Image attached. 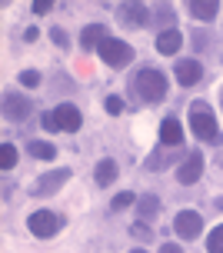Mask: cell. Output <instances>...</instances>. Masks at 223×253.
<instances>
[{
    "instance_id": "18",
    "label": "cell",
    "mask_w": 223,
    "mask_h": 253,
    "mask_svg": "<svg viewBox=\"0 0 223 253\" xmlns=\"http://www.w3.org/2000/svg\"><path fill=\"white\" fill-rule=\"evenodd\" d=\"M157 210H160V200H157L153 193H147V197H140V200H136V213H140V220H153Z\"/></svg>"
},
{
    "instance_id": "16",
    "label": "cell",
    "mask_w": 223,
    "mask_h": 253,
    "mask_svg": "<svg viewBox=\"0 0 223 253\" xmlns=\"http://www.w3.org/2000/svg\"><path fill=\"white\" fill-rule=\"evenodd\" d=\"M153 24H160V34L163 30H177V10L170 7V3L153 7Z\"/></svg>"
},
{
    "instance_id": "35",
    "label": "cell",
    "mask_w": 223,
    "mask_h": 253,
    "mask_svg": "<svg viewBox=\"0 0 223 253\" xmlns=\"http://www.w3.org/2000/svg\"><path fill=\"white\" fill-rule=\"evenodd\" d=\"M220 97H223V90H220Z\"/></svg>"
},
{
    "instance_id": "11",
    "label": "cell",
    "mask_w": 223,
    "mask_h": 253,
    "mask_svg": "<svg viewBox=\"0 0 223 253\" xmlns=\"http://www.w3.org/2000/svg\"><path fill=\"white\" fill-rule=\"evenodd\" d=\"M183 143V126H180V120H177L174 114L170 117H163L160 120V147H180Z\"/></svg>"
},
{
    "instance_id": "6",
    "label": "cell",
    "mask_w": 223,
    "mask_h": 253,
    "mask_svg": "<svg viewBox=\"0 0 223 253\" xmlns=\"http://www.w3.org/2000/svg\"><path fill=\"white\" fill-rule=\"evenodd\" d=\"M117 17H120L127 27H147V24H153V10H150L147 3H120V7H117Z\"/></svg>"
},
{
    "instance_id": "13",
    "label": "cell",
    "mask_w": 223,
    "mask_h": 253,
    "mask_svg": "<svg viewBox=\"0 0 223 253\" xmlns=\"http://www.w3.org/2000/svg\"><path fill=\"white\" fill-rule=\"evenodd\" d=\"M103 40H107V30H103L100 24H90V27H84V34H80V50L90 53L93 47H100Z\"/></svg>"
},
{
    "instance_id": "32",
    "label": "cell",
    "mask_w": 223,
    "mask_h": 253,
    "mask_svg": "<svg viewBox=\"0 0 223 253\" xmlns=\"http://www.w3.org/2000/svg\"><path fill=\"white\" fill-rule=\"evenodd\" d=\"M40 37V30L37 27H27V34H24V40H37Z\"/></svg>"
},
{
    "instance_id": "33",
    "label": "cell",
    "mask_w": 223,
    "mask_h": 253,
    "mask_svg": "<svg viewBox=\"0 0 223 253\" xmlns=\"http://www.w3.org/2000/svg\"><path fill=\"white\" fill-rule=\"evenodd\" d=\"M217 207H220V210H223V197H220V200H217Z\"/></svg>"
},
{
    "instance_id": "21",
    "label": "cell",
    "mask_w": 223,
    "mask_h": 253,
    "mask_svg": "<svg viewBox=\"0 0 223 253\" xmlns=\"http://www.w3.org/2000/svg\"><path fill=\"white\" fill-rule=\"evenodd\" d=\"M0 167H3V170H13V167H17V147H13V143H3V147H0Z\"/></svg>"
},
{
    "instance_id": "22",
    "label": "cell",
    "mask_w": 223,
    "mask_h": 253,
    "mask_svg": "<svg viewBox=\"0 0 223 253\" xmlns=\"http://www.w3.org/2000/svg\"><path fill=\"white\" fill-rule=\"evenodd\" d=\"M207 253H223V223L210 230V237H207Z\"/></svg>"
},
{
    "instance_id": "4",
    "label": "cell",
    "mask_w": 223,
    "mask_h": 253,
    "mask_svg": "<svg viewBox=\"0 0 223 253\" xmlns=\"http://www.w3.org/2000/svg\"><path fill=\"white\" fill-rule=\"evenodd\" d=\"M63 227V216L53 213V210H37V213L27 216V230L34 233V237H40V240H50V237H57Z\"/></svg>"
},
{
    "instance_id": "34",
    "label": "cell",
    "mask_w": 223,
    "mask_h": 253,
    "mask_svg": "<svg viewBox=\"0 0 223 253\" xmlns=\"http://www.w3.org/2000/svg\"><path fill=\"white\" fill-rule=\"evenodd\" d=\"M130 253H147V250H130Z\"/></svg>"
},
{
    "instance_id": "7",
    "label": "cell",
    "mask_w": 223,
    "mask_h": 253,
    "mask_svg": "<svg viewBox=\"0 0 223 253\" xmlns=\"http://www.w3.org/2000/svg\"><path fill=\"white\" fill-rule=\"evenodd\" d=\"M53 124H57V130H63V133H77V130L84 126V114L77 110L74 103H60V107L53 110Z\"/></svg>"
},
{
    "instance_id": "23",
    "label": "cell",
    "mask_w": 223,
    "mask_h": 253,
    "mask_svg": "<svg viewBox=\"0 0 223 253\" xmlns=\"http://www.w3.org/2000/svg\"><path fill=\"white\" fill-rule=\"evenodd\" d=\"M134 203H136V197L130 193V190H124V193H117V197H113L110 207H113V210H127V207H134Z\"/></svg>"
},
{
    "instance_id": "26",
    "label": "cell",
    "mask_w": 223,
    "mask_h": 253,
    "mask_svg": "<svg viewBox=\"0 0 223 253\" xmlns=\"http://www.w3.org/2000/svg\"><path fill=\"white\" fill-rule=\"evenodd\" d=\"M20 84H24V87H40V74L37 70H24V74H20Z\"/></svg>"
},
{
    "instance_id": "12",
    "label": "cell",
    "mask_w": 223,
    "mask_h": 253,
    "mask_svg": "<svg viewBox=\"0 0 223 253\" xmlns=\"http://www.w3.org/2000/svg\"><path fill=\"white\" fill-rule=\"evenodd\" d=\"M177 80L183 84V87H193V84H200V77H203V67H200V60H177Z\"/></svg>"
},
{
    "instance_id": "19",
    "label": "cell",
    "mask_w": 223,
    "mask_h": 253,
    "mask_svg": "<svg viewBox=\"0 0 223 253\" xmlns=\"http://www.w3.org/2000/svg\"><path fill=\"white\" fill-rule=\"evenodd\" d=\"M174 157H177V147H174V150H170V147H160L153 157H147V170H160V167H167Z\"/></svg>"
},
{
    "instance_id": "28",
    "label": "cell",
    "mask_w": 223,
    "mask_h": 253,
    "mask_svg": "<svg viewBox=\"0 0 223 253\" xmlns=\"http://www.w3.org/2000/svg\"><path fill=\"white\" fill-rule=\"evenodd\" d=\"M50 7H53V3H50V0H37V3H34V13H47Z\"/></svg>"
},
{
    "instance_id": "31",
    "label": "cell",
    "mask_w": 223,
    "mask_h": 253,
    "mask_svg": "<svg viewBox=\"0 0 223 253\" xmlns=\"http://www.w3.org/2000/svg\"><path fill=\"white\" fill-rule=\"evenodd\" d=\"M160 253H183V250H180L177 243H163V247H160Z\"/></svg>"
},
{
    "instance_id": "17",
    "label": "cell",
    "mask_w": 223,
    "mask_h": 253,
    "mask_svg": "<svg viewBox=\"0 0 223 253\" xmlns=\"http://www.w3.org/2000/svg\"><path fill=\"white\" fill-rule=\"evenodd\" d=\"M27 153L37 157V160H53V157H57V147L47 143V140H30V143H27Z\"/></svg>"
},
{
    "instance_id": "10",
    "label": "cell",
    "mask_w": 223,
    "mask_h": 253,
    "mask_svg": "<svg viewBox=\"0 0 223 253\" xmlns=\"http://www.w3.org/2000/svg\"><path fill=\"white\" fill-rule=\"evenodd\" d=\"M67 180H70V170H50V173H44V177L34 183V193H37V197H53Z\"/></svg>"
},
{
    "instance_id": "3",
    "label": "cell",
    "mask_w": 223,
    "mask_h": 253,
    "mask_svg": "<svg viewBox=\"0 0 223 253\" xmlns=\"http://www.w3.org/2000/svg\"><path fill=\"white\" fill-rule=\"evenodd\" d=\"M97 53H100V60L107 63V67H127V63H134V47L127 43V40H120V37H107L103 43L97 47Z\"/></svg>"
},
{
    "instance_id": "25",
    "label": "cell",
    "mask_w": 223,
    "mask_h": 253,
    "mask_svg": "<svg viewBox=\"0 0 223 253\" xmlns=\"http://www.w3.org/2000/svg\"><path fill=\"white\" fill-rule=\"evenodd\" d=\"M103 110L117 117V114H124V110H127V103L120 100V97H107V100H103Z\"/></svg>"
},
{
    "instance_id": "2",
    "label": "cell",
    "mask_w": 223,
    "mask_h": 253,
    "mask_svg": "<svg viewBox=\"0 0 223 253\" xmlns=\"http://www.w3.org/2000/svg\"><path fill=\"white\" fill-rule=\"evenodd\" d=\"M134 90L140 97V103H160L167 97V77L160 70H153V67H143L134 77Z\"/></svg>"
},
{
    "instance_id": "29",
    "label": "cell",
    "mask_w": 223,
    "mask_h": 253,
    "mask_svg": "<svg viewBox=\"0 0 223 253\" xmlns=\"http://www.w3.org/2000/svg\"><path fill=\"white\" fill-rule=\"evenodd\" d=\"M40 120H44L47 130H57V124H53V110H50V114H40Z\"/></svg>"
},
{
    "instance_id": "27",
    "label": "cell",
    "mask_w": 223,
    "mask_h": 253,
    "mask_svg": "<svg viewBox=\"0 0 223 253\" xmlns=\"http://www.w3.org/2000/svg\"><path fill=\"white\" fill-rule=\"evenodd\" d=\"M50 37H53V43H57V47H67V43H70V37L63 34L60 27H50Z\"/></svg>"
},
{
    "instance_id": "8",
    "label": "cell",
    "mask_w": 223,
    "mask_h": 253,
    "mask_svg": "<svg viewBox=\"0 0 223 253\" xmlns=\"http://www.w3.org/2000/svg\"><path fill=\"white\" fill-rule=\"evenodd\" d=\"M200 177H203V157H200V150H190L183 157V164L177 167V180H180L183 187H190V183H197Z\"/></svg>"
},
{
    "instance_id": "9",
    "label": "cell",
    "mask_w": 223,
    "mask_h": 253,
    "mask_svg": "<svg viewBox=\"0 0 223 253\" xmlns=\"http://www.w3.org/2000/svg\"><path fill=\"white\" fill-rule=\"evenodd\" d=\"M34 114V103L27 100L24 93H3V117L7 120H27V117Z\"/></svg>"
},
{
    "instance_id": "30",
    "label": "cell",
    "mask_w": 223,
    "mask_h": 253,
    "mask_svg": "<svg viewBox=\"0 0 223 253\" xmlns=\"http://www.w3.org/2000/svg\"><path fill=\"white\" fill-rule=\"evenodd\" d=\"M190 40H193V47H197V50H200V47H207V37H203L200 30H197V34H193V37H190Z\"/></svg>"
},
{
    "instance_id": "14",
    "label": "cell",
    "mask_w": 223,
    "mask_h": 253,
    "mask_svg": "<svg viewBox=\"0 0 223 253\" xmlns=\"http://www.w3.org/2000/svg\"><path fill=\"white\" fill-rule=\"evenodd\" d=\"M180 43H183L180 30H163L160 37H157V50H160L163 57H174V53L180 50Z\"/></svg>"
},
{
    "instance_id": "15",
    "label": "cell",
    "mask_w": 223,
    "mask_h": 253,
    "mask_svg": "<svg viewBox=\"0 0 223 253\" xmlns=\"http://www.w3.org/2000/svg\"><path fill=\"white\" fill-rule=\"evenodd\" d=\"M190 13L207 24V20H213V17L220 13V3H217V0H190Z\"/></svg>"
},
{
    "instance_id": "24",
    "label": "cell",
    "mask_w": 223,
    "mask_h": 253,
    "mask_svg": "<svg viewBox=\"0 0 223 253\" xmlns=\"http://www.w3.org/2000/svg\"><path fill=\"white\" fill-rule=\"evenodd\" d=\"M130 233H134L136 240H150V237H153V230L147 227V220H136L134 227H130Z\"/></svg>"
},
{
    "instance_id": "5",
    "label": "cell",
    "mask_w": 223,
    "mask_h": 253,
    "mask_svg": "<svg viewBox=\"0 0 223 253\" xmlns=\"http://www.w3.org/2000/svg\"><path fill=\"white\" fill-rule=\"evenodd\" d=\"M174 230H177V237H183V240H197L200 230H203V216L197 210H180L174 216Z\"/></svg>"
},
{
    "instance_id": "1",
    "label": "cell",
    "mask_w": 223,
    "mask_h": 253,
    "mask_svg": "<svg viewBox=\"0 0 223 253\" xmlns=\"http://www.w3.org/2000/svg\"><path fill=\"white\" fill-rule=\"evenodd\" d=\"M186 120H190V130H193V137H197V140H203V143L220 140V124H217V117H213L210 103L193 100V103H190V114H186Z\"/></svg>"
},
{
    "instance_id": "20",
    "label": "cell",
    "mask_w": 223,
    "mask_h": 253,
    "mask_svg": "<svg viewBox=\"0 0 223 253\" xmlns=\"http://www.w3.org/2000/svg\"><path fill=\"white\" fill-rule=\"evenodd\" d=\"M113 180H117V164L113 160H100L97 164V183L100 187H110Z\"/></svg>"
}]
</instances>
